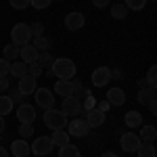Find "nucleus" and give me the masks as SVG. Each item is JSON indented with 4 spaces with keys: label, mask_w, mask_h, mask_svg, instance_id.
I'll return each instance as SVG.
<instances>
[{
    "label": "nucleus",
    "mask_w": 157,
    "mask_h": 157,
    "mask_svg": "<svg viewBox=\"0 0 157 157\" xmlns=\"http://www.w3.org/2000/svg\"><path fill=\"white\" fill-rule=\"evenodd\" d=\"M0 157H9V151L4 147H0Z\"/></svg>",
    "instance_id": "obj_44"
},
{
    "label": "nucleus",
    "mask_w": 157,
    "mask_h": 157,
    "mask_svg": "<svg viewBox=\"0 0 157 157\" xmlns=\"http://www.w3.org/2000/svg\"><path fill=\"white\" fill-rule=\"evenodd\" d=\"M50 2H52V0H29V6H34L38 11H44V9L50 6Z\"/></svg>",
    "instance_id": "obj_36"
},
{
    "label": "nucleus",
    "mask_w": 157,
    "mask_h": 157,
    "mask_svg": "<svg viewBox=\"0 0 157 157\" xmlns=\"http://www.w3.org/2000/svg\"><path fill=\"white\" fill-rule=\"evenodd\" d=\"M29 34H32V38L44 36V25L40 23V21H34V23L29 25Z\"/></svg>",
    "instance_id": "obj_33"
},
{
    "label": "nucleus",
    "mask_w": 157,
    "mask_h": 157,
    "mask_svg": "<svg viewBox=\"0 0 157 157\" xmlns=\"http://www.w3.org/2000/svg\"><path fill=\"white\" fill-rule=\"evenodd\" d=\"M52 61H55V57L50 55V50H48V52H40V55H38V61H36V63L40 65V67H42V69H50Z\"/></svg>",
    "instance_id": "obj_26"
},
{
    "label": "nucleus",
    "mask_w": 157,
    "mask_h": 157,
    "mask_svg": "<svg viewBox=\"0 0 157 157\" xmlns=\"http://www.w3.org/2000/svg\"><path fill=\"white\" fill-rule=\"evenodd\" d=\"M147 2H153V0H147Z\"/></svg>",
    "instance_id": "obj_48"
},
{
    "label": "nucleus",
    "mask_w": 157,
    "mask_h": 157,
    "mask_svg": "<svg viewBox=\"0 0 157 157\" xmlns=\"http://www.w3.org/2000/svg\"><path fill=\"white\" fill-rule=\"evenodd\" d=\"M11 101H13V105H15V103H17V105L23 103V94L19 92V88H13L11 90Z\"/></svg>",
    "instance_id": "obj_38"
},
{
    "label": "nucleus",
    "mask_w": 157,
    "mask_h": 157,
    "mask_svg": "<svg viewBox=\"0 0 157 157\" xmlns=\"http://www.w3.org/2000/svg\"><path fill=\"white\" fill-rule=\"evenodd\" d=\"M4 132V117H2V115H0V134Z\"/></svg>",
    "instance_id": "obj_46"
},
{
    "label": "nucleus",
    "mask_w": 157,
    "mask_h": 157,
    "mask_svg": "<svg viewBox=\"0 0 157 157\" xmlns=\"http://www.w3.org/2000/svg\"><path fill=\"white\" fill-rule=\"evenodd\" d=\"M101 157H117V155H115V153H111V151H107V153H103Z\"/></svg>",
    "instance_id": "obj_47"
},
{
    "label": "nucleus",
    "mask_w": 157,
    "mask_h": 157,
    "mask_svg": "<svg viewBox=\"0 0 157 157\" xmlns=\"http://www.w3.org/2000/svg\"><path fill=\"white\" fill-rule=\"evenodd\" d=\"M73 92V86H71V80H57V84H55V94H59V97H71Z\"/></svg>",
    "instance_id": "obj_17"
},
{
    "label": "nucleus",
    "mask_w": 157,
    "mask_h": 157,
    "mask_svg": "<svg viewBox=\"0 0 157 157\" xmlns=\"http://www.w3.org/2000/svg\"><path fill=\"white\" fill-rule=\"evenodd\" d=\"M124 4L128 6V11H143L145 4H147V0H126Z\"/></svg>",
    "instance_id": "obj_31"
},
{
    "label": "nucleus",
    "mask_w": 157,
    "mask_h": 157,
    "mask_svg": "<svg viewBox=\"0 0 157 157\" xmlns=\"http://www.w3.org/2000/svg\"><path fill=\"white\" fill-rule=\"evenodd\" d=\"M38 55H40V52H38L32 44H25V46H21V48H19V59L23 61V63H27V65H29V63H36V61H38Z\"/></svg>",
    "instance_id": "obj_16"
},
{
    "label": "nucleus",
    "mask_w": 157,
    "mask_h": 157,
    "mask_svg": "<svg viewBox=\"0 0 157 157\" xmlns=\"http://www.w3.org/2000/svg\"><path fill=\"white\" fill-rule=\"evenodd\" d=\"M84 23H86L84 13H80V11H71V13H67V17H65V27H67L69 32H78V29H82Z\"/></svg>",
    "instance_id": "obj_8"
},
{
    "label": "nucleus",
    "mask_w": 157,
    "mask_h": 157,
    "mask_svg": "<svg viewBox=\"0 0 157 157\" xmlns=\"http://www.w3.org/2000/svg\"><path fill=\"white\" fill-rule=\"evenodd\" d=\"M67 128H69V132H67V134H69V136H78V138H84V136H88V132H90L88 121L80 120V117L67 121Z\"/></svg>",
    "instance_id": "obj_5"
},
{
    "label": "nucleus",
    "mask_w": 157,
    "mask_h": 157,
    "mask_svg": "<svg viewBox=\"0 0 157 157\" xmlns=\"http://www.w3.org/2000/svg\"><path fill=\"white\" fill-rule=\"evenodd\" d=\"M61 111L69 117V115H78V113H82V103L78 101V98L73 97H65L63 98V105H61Z\"/></svg>",
    "instance_id": "obj_10"
},
{
    "label": "nucleus",
    "mask_w": 157,
    "mask_h": 157,
    "mask_svg": "<svg viewBox=\"0 0 157 157\" xmlns=\"http://www.w3.org/2000/svg\"><path fill=\"white\" fill-rule=\"evenodd\" d=\"M92 4H94L97 9H105V6L109 4V0H92Z\"/></svg>",
    "instance_id": "obj_42"
},
{
    "label": "nucleus",
    "mask_w": 157,
    "mask_h": 157,
    "mask_svg": "<svg viewBox=\"0 0 157 157\" xmlns=\"http://www.w3.org/2000/svg\"><path fill=\"white\" fill-rule=\"evenodd\" d=\"M82 113L86 115L84 120L88 121V126H90V128H98V126H103V124H105V113H103V111H98L97 107H94V109H88V111H82Z\"/></svg>",
    "instance_id": "obj_13"
},
{
    "label": "nucleus",
    "mask_w": 157,
    "mask_h": 157,
    "mask_svg": "<svg viewBox=\"0 0 157 157\" xmlns=\"http://www.w3.org/2000/svg\"><path fill=\"white\" fill-rule=\"evenodd\" d=\"M11 75H15L17 80L19 78H23V75H27V63H23V61H19V63H11Z\"/></svg>",
    "instance_id": "obj_24"
},
{
    "label": "nucleus",
    "mask_w": 157,
    "mask_h": 157,
    "mask_svg": "<svg viewBox=\"0 0 157 157\" xmlns=\"http://www.w3.org/2000/svg\"><path fill=\"white\" fill-rule=\"evenodd\" d=\"M52 140H50V136H38L36 140L29 145V149H32V153L38 157H44V155H50L52 153Z\"/></svg>",
    "instance_id": "obj_4"
},
{
    "label": "nucleus",
    "mask_w": 157,
    "mask_h": 157,
    "mask_svg": "<svg viewBox=\"0 0 157 157\" xmlns=\"http://www.w3.org/2000/svg\"><path fill=\"white\" fill-rule=\"evenodd\" d=\"M36 105L42 109H50L55 107V92L48 88H36Z\"/></svg>",
    "instance_id": "obj_6"
},
{
    "label": "nucleus",
    "mask_w": 157,
    "mask_h": 157,
    "mask_svg": "<svg viewBox=\"0 0 157 157\" xmlns=\"http://www.w3.org/2000/svg\"><path fill=\"white\" fill-rule=\"evenodd\" d=\"M105 101H107L109 105H113V107H121L124 103H126V92L121 90V88H117V86H113V88H109L107 94H105Z\"/></svg>",
    "instance_id": "obj_11"
},
{
    "label": "nucleus",
    "mask_w": 157,
    "mask_h": 157,
    "mask_svg": "<svg viewBox=\"0 0 157 157\" xmlns=\"http://www.w3.org/2000/svg\"><path fill=\"white\" fill-rule=\"evenodd\" d=\"M19 48H21V46H17V44H9V46H4V55H2V59H6L9 63H15V59H19Z\"/></svg>",
    "instance_id": "obj_23"
},
{
    "label": "nucleus",
    "mask_w": 157,
    "mask_h": 157,
    "mask_svg": "<svg viewBox=\"0 0 157 157\" xmlns=\"http://www.w3.org/2000/svg\"><path fill=\"white\" fill-rule=\"evenodd\" d=\"M155 101V88H140L138 90V103H143V105H149V103H153Z\"/></svg>",
    "instance_id": "obj_22"
},
{
    "label": "nucleus",
    "mask_w": 157,
    "mask_h": 157,
    "mask_svg": "<svg viewBox=\"0 0 157 157\" xmlns=\"http://www.w3.org/2000/svg\"><path fill=\"white\" fill-rule=\"evenodd\" d=\"M9 2H11L13 9H17V11H23V9L29 6V0H9Z\"/></svg>",
    "instance_id": "obj_37"
},
{
    "label": "nucleus",
    "mask_w": 157,
    "mask_h": 157,
    "mask_svg": "<svg viewBox=\"0 0 157 157\" xmlns=\"http://www.w3.org/2000/svg\"><path fill=\"white\" fill-rule=\"evenodd\" d=\"M29 44H32V46H34V48H36L38 52H48V50H50V46H52V44H50V40H48L46 36L32 38V42H29Z\"/></svg>",
    "instance_id": "obj_20"
},
{
    "label": "nucleus",
    "mask_w": 157,
    "mask_h": 157,
    "mask_svg": "<svg viewBox=\"0 0 157 157\" xmlns=\"http://www.w3.org/2000/svg\"><path fill=\"white\" fill-rule=\"evenodd\" d=\"M138 145H140V138H138V134H134V132L121 134V138H120L121 151H126V153H136Z\"/></svg>",
    "instance_id": "obj_7"
},
{
    "label": "nucleus",
    "mask_w": 157,
    "mask_h": 157,
    "mask_svg": "<svg viewBox=\"0 0 157 157\" xmlns=\"http://www.w3.org/2000/svg\"><path fill=\"white\" fill-rule=\"evenodd\" d=\"M109 107H111V105H109L107 101H101V103H97V109H98V111H103V113H107Z\"/></svg>",
    "instance_id": "obj_41"
},
{
    "label": "nucleus",
    "mask_w": 157,
    "mask_h": 157,
    "mask_svg": "<svg viewBox=\"0 0 157 157\" xmlns=\"http://www.w3.org/2000/svg\"><path fill=\"white\" fill-rule=\"evenodd\" d=\"M27 73H29L32 78H36V80H38V78L44 73V69H42L38 63H29V65H27Z\"/></svg>",
    "instance_id": "obj_35"
},
{
    "label": "nucleus",
    "mask_w": 157,
    "mask_h": 157,
    "mask_svg": "<svg viewBox=\"0 0 157 157\" xmlns=\"http://www.w3.org/2000/svg\"><path fill=\"white\" fill-rule=\"evenodd\" d=\"M44 126L50 130H63L67 126V115L61 111V109H44Z\"/></svg>",
    "instance_id": "obj_2"
},
{
    "label": "nucleus",
    "mask_w": 157,
    "mask_h": 157,
    "mask_svg": "<svg viewBox=\"0 0 157 157\" xmlns=\"http://www.w3.org/2000/svg\"><path fill=\"white\" fill-rule=\"evenodd\" d=\"M145 80H147V86H149V88H155V86H157V67H155V65L149 67Z\"/></svg>",
    "instance_id": "obj_30"
},
{
    "label": "nucleus",
    "mask_w": 157,
    "mask_h": 157,
    "mask_svg": "<svg viewBox=\"0 0 157 157\" xmlns=\"http://www.w3.org/2000/svg\"><path fill=\"white\" fill-rule=\"evenodd\" d=\"M50 140H52L55 147H65V145H69V134L65 132V130H52Z\"/></svg>",
    "instance_id": "obj_21"
},
{
    "label": "nucleus",
    "mask_w": 157,
    "mask_h": 157,
    "mask_svg": "<svg viewBox=\"0 0 157 157\" xmlns=\"http://www.w3.org/2000/svg\"><path fill=\"white\" fill-rule=\"evenodd\" d=\"M75 71H78L75 63L71 59H67V57H59V59L52 61V65H50V73L57 75L59 80H73Z\"/></svg>",
    "instance_id": "obj_1"
},
{
    "label": "nucleus",
    "mask_w": 157,
    "mask_h": 157,
    "mask_svg": "<svg viewBox=\"0 0 157 157\" xmlns=\"http://www.w3.org/2000/svg\"><path fill=\"white\" fill-rule=\"evenodd\" d=\"M17 88H19V92H21L23 97L34 94V92H36V88H38V86H36V78H32L29 73L23 75V78H19V86H17Z\"/></svg>",
    "instance_id": "obj_14"
},
{
    "label": "nucleus",
    "mask_w": 157,
    "mask_h": 157,
    "mask_svg": "<svg viewBox=\"0 0 157 157\" xmlns=\"http://www.w3.org/2000/svg\"><path fill=\"white\" fill-rule=\"evenodd\" d=\"M136 155L138 157H155V147L153 143H140L136 149Z\"/></svg>",
    "instance_id": "obj_25"
},
{
    "label": "nucleus",
    "mask_w": 157,
    "mask_h": 157,
    "mask_svg": "<svg viewBox=\"0 0 157 157\" xmlns=\"http://www.w3.org/2000/svg\"><path fill=\"white\" fill-rule=\"evenodd\" d=\"M11 40L17 46H25L32 42V34H29V25L27 23H17L11 29Z\"/></svg>",
    "instance_id": "obj_3"
},
{
    "label": "nucleus",
    "mask_w": 157,
    "mask_h": 157,
    "mask_svg": "<svg viewBox=\"0 0 157 157\" xmlns=\"http://www.w3.org/2000/svg\"><path fill=\"white\" fill-rule=\"evenodd\" d=\"M124 121H126L128 128H140V126H143V113H138V111H128V113L124 115Z\"/></svg>",
    "instance_id": "obj_18"
},
{
    "label": "nucleus",
    "mask_w": 157,
    "mask_h": 157,
    "mask_svg": "<svg viewBox=\"0 0 157 157\" xmlns=\"http://www.w3.org/2000/svg\"><path fill=\"white\" fill-rule=\"evenodd\" d=\"M17 120L21 124H34V120H36V107L27 105V103H21L19 109H17Z\"/></svg>",
    "instance_id": "obj_9"
},
{
    "label": "nucleus",
    "mask_w": 157,
    "mask_h": 157,
    "mask_svg": "<svg viewBox=\"0 0 157 157\" xmlns=\"http://www.w3.org/2000/svg\"><path fill=\"white\" fill-rule=\"evenodd\" d=\"M11 71V63L6 59H0V75H9Z\"/></svg>",
    "instance_id": "obj_39"
},
{
    "label": "nucleus",
    "mask_w": 157,
    "mask_h": 157,
    "mask_svg": "<svg viewBox=\"0 0 157 157\" xmlns=\"http://www.w3.org/2000/svg\"><path fill=\"white\" fill-rule=\"evenodd\" d=\"M80 155V151H78V147H73L71 143L65 147H59V157H78Z\"/></svg>",
    "instance_id": "obj_28"
},
{
    "label": "nucleus",
    "mask_w": 157,
    "mask_h": 157,
    "mask_svg": "<svg viewBox=\"0 0 157 157\" xmlns=\"http://www.w3.org/2000/svg\"><path fill=\"white\" fill-rule=\"evenodd\" d=\"M80 103H82V111H88V109H94V107H97V98L92 97V94L84 97Z\"/></svg>",
    "instance_id": "obj_34"
},
{
    "label": "nucleus",
    "mask_w": 157,
    "mask_h": 157,
    "mask_svg": "<svg viewBox=\"0 0 157 157\" xmlns=\"http://www.w3.org/2000/svg\"><path fill=\"white\" fill-rule=\"evenodd\" d=\"M9 86H11V82H9V78H6V75H0V92L9 90Z\"/></svg>",
    "instance_id": "obj_40"
},
{
    "label": "nucleus",
    "mask_w": 157,
    "mask_h": 157,
    "mask_svg": "<svg viewBox=\"0 0 157 157\" xmlns=\"http://www.w3.org/2000/svg\"><path fill=\"white\" fill-rule=\"evenodd\" d=\"M149 109H151V113H157V103H155V101L149 103Z\"/></svg>",
    "instance_id": "obj_43"
},
{
    "label": "nucleus",
    "mask_w": 157,
    "mask_h": 157,
    "mask_svg": "<svg viewBox=\"0 0 157 157\" xmlns=\"http://www.w3.org/2000/svg\"><path fill=\"white\" fill-rule=\"evenodd\" d=\"M138 88H147V80L143 78V80H138Z\"/></svg>",
    "instance_id": "obj_45"
},
{
    "label": "nucleus",
    "mask_w": 157,
    "mask_h": 157,
    "mask_svg": "<svg viewBox=\"0 0 157 157\" xmlns=\"http://www.w3.org/2000/svg\"><path fill=\"white\" fill-rule=\"evenodd\" d=\"M111 17L113 19H126L128 17V6L126 4H113L111 6Z\"/></svg>",
    "instance_id": "obj_27"
},
{
    "label": "nucleus",
    "mask_w": 157,
    "mask_h": 157,
    "mask_svg": "<svg viewBox=\"0 0 157 157\" xmlns=\"http://www.w3.org/2000/svg\"><path fill=\"white\" fill-rule=\"evenodd\" d=\"M13 111V101L11 97H0V115L4 117V115H9Z\"/></svg>",
    "instance_id": "obj_29"
},
{
    "label": "nucleus",
    "mask_w": 157,
    "mask_h": 157,
    "mask_svg": "<svg viewBox=\"0 0 157 157\" xmlns=\"http://www.w3.org/2000/svg\"><path fill=\"white\" fill-rule=\"evenodd\" d=\"M109 80H111V69H109V67H97V69L92 71V84L97 86V88L107 86Z\"/></svg>",
    "instance_id": "obj_12"
},
{
    "label": "nucleus",
    "mask_w": 157,
    "mask_h": 157,
    "mask_svg": "<svg viewBox=\"0 0 157 157\" xmlns=\"http://www.w3.org/2000/svg\"><path fill=\"white\" fill-rule=\"evenodd\" d=\"M19 134H21V138H29V136H34V124H21L19 126Z\"/></svg>",
    "instance_id": "obj_32"
},
{
    "label": "nucleus",
    "mask_w": 157,
    "mask_h": 157,
    "mask_svg": "<svg viewBox=\"0 0 157 157\" xmlns=\"http://www.w3.org/2000/svg\"><path fill=\"white\" fill-rule=\"evenodd\" d=\"M32 149L27 145L25 138H19V140H13L11 143V155L13 157H29Z\"/></svg>",
    "instance_id": "obj_15"
},
{
    "label": "nucleus",
    "mask_w": 157,
    "mask_h": 157,
    "mask_svg": "<svg viewBox=\"0 0 157 157\" xmlns=\"http://www.w3.org/2000/svg\"><path fill=\"white\" fill-rule=\"evenodd\" d=\"M138 138H140V143H153L157 138V130L155 126H140V134H138Z\"/></svg>",
    "instance_id": "obj_19"
}]
</instances>
